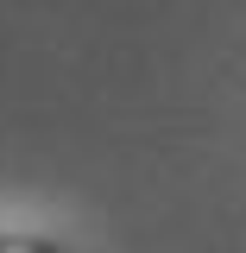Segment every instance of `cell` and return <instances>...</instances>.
Returning a JSON list of instances; mask_svg holds the SVG:
<instances>
[{
  "label": "cell",
  "instance_id": "1",
  "mask_svg": "<svg viewBox=\"0 0 246 253\" xmlns=\"http://www.w3.org/2000/svg\"><path fill=\"white\" fill-rule=\"evenodd\" d=\"M0 253H63L51 241H32V234H0Z\"/></svg>",
  "mask_w": 246,
  "mask_h": 253
}]
</instances>
